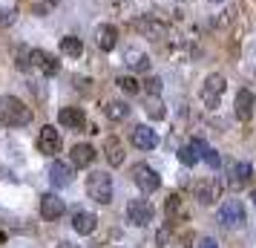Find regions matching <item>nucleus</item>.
Wrapping results in <instances>:
<instances>
[{
	"label": "nucleus",
	"mask_w": 256,
	"mask_h": 248,
	"mask_svg": "<svg viewBox=\"0 0 256 248\" xmlns=\"http://www.w3.org/2000/svg\"><path fill=\"white\" fill-rule=\"evenodd\" d=\"M0 121H3L6 127H24V124L32 121V110H29L20 98L3 95V98H0Z\"/></svg>",
	"instance_id": "obj_1"
},
{
	"label": "nucleus",
	"mask_w": 256,
	"mask_h": 248,
	"mask_svg": "<svg viewBox=\"0 0 256 248\" xmlns=\"http://www.w3.org/2000/svg\"><path fill=\"white\" fill-rule=\"evenodd\" d=\"M86 193L90 199H95L98 205H110L112 202V176L104 170H92L86 176Z\"/></svg>",
	"instance_id": "obj_2"
},
{
	"label": "nucleus",
	"mask_w": 256,
	"mask_h": 248,
	"mask_svg": "<svg viewBox=\"0 0 256 248\" xmlns=\"http://www.w3.org/2000/svg\"><path fill=\"white\" fill-rule=\"evenodd\" d=\"M219 222L228 225V228H244V225H248V211H244V205H242L239 199L222 202V208H219Z\"/></svg>",
	"instance_id": "obj_3"
},
{
	"label": "nucleus",
	"mask_w": 256,
	"mask_h": 248,
	"mask_svg": "<svg viewBox=\"0 0 256 248\" xmlns=\"http://www.w3.org/2000/svg\"><path fill=\"white\" fill-rule=\"evenodd\" d=\"M132 182L138 185L141 193H156V190L162 188V176H158L150 165H144V162L132 167Z\"/></svg>",
	"instance_id": "obj_4"
},
{
	"label": "nucleus",
	"mask_w": 256,
	"mask_h": 248,
	"mask_svg": "<svg viewBox=\"0 0 256 248\" xmlns=\"http://www.w3.org/2000/svg\"><path fill=\"white\" fill-rule=\"evenodd\" d=\"M127 219L136 228H144V225L152 222V205L147 199H132L127 205Z\"/></svg>",
	"instance_id": "obj_5"
},
{
	"label": "nucleus",
	"mask_w": 256,
	"mask_h": 248,
	"mask_svg": "<svg viewBox=\"0 0 256 248\" xmlns=\"http://www.w3.org/2000/svg\"><path fill=\"white\" fill-rule=\"evenodd\" d=\"M224 87H228L224 75H219V72L208 75V81H204V90H202V98H204V104H208V107H219V98H222V93H224Z\"/></svg>",
	"instance_id": "obj_6"
},
{
	"label": "nucleus",
	"mask_w": 256,
	"mask_h": 248,
	"mask_svg": "<svg viewBox=\"0 0 256 248\" xmlns=\"http://www.w3.org/2000/svg\"><path fill=\"white\" fill-rule=\"evenodd\" d=\"M64 213H66V205H64V199H60L58 193H44V196H40V216H44L46 222L60 219Z\"/></svg>",
	"instance_id": "obj_7"
},
{
	"label": "nucleus",
	"mask_w": 256,
	"mask_h": 248,
	"mask_svg": "<svg viewBox=\"0 0 256 248\" xmlns=\"http://www.w3.org/2000/svg\"><path fill=\"white\" fill-rule=\"evenodd\" d=\"M254 104H256L254 93H250V90H239V93H236V101H233L236 118H239V121H250V118H254Z\"/></svg>",
	"instance_id": "obj_8"
},
{
	"label": "nucleus",
	"mask_w": 256,
	"mask_h": 248,
	"mask_svg": "<svg viewBox=\"0 0 256 248\" xmlns=\"http://www.w3.org/2000/svg\"><path fill=\"white\" fill-rule=\"evenodd\" d=\"M58 121H60V127H66V130H84L86 127V116H84L81 107H64L58 113Z\"/></svg>",
	"instance_id": "obj_9"
},
{
	"label": "nucleus",
	"mask_w": 256,
	"mask_h": 248,
	"mask_svg": "<svg viewBox=\"0 0 256 248\" xmlns=\"http://www.w3.org/2000/svg\"><path fill=\"white\" fill-rule=\"evenodd\" d=\"M38 150L40 153H46V156H55V153H60V136H58V130L55 127H44L40 130V136H38Z\"/></svg>",
	"instance_id": "obj_10"
},
{
	"label": "nucleus",
	"mask_w": 256,
	"mask_h": 248,
	"mask_svg": "<svg viewBox=\"0 0 256 248\" xmlns=\"http://www.w3.org/2000/svg\"><path fill=\"white\" fill-rule=\"evenodd\" d=\"M132 144H136L138 150H152V147L158 144V136H156V130H152V127L138 124V127L132 130Z\"/></svg>",
	"instance_id": "obj_11"
},
{
	"label": "nucleus",
	"mask_w": 256,
	"mask_h": 248,
	"mask_svg": "<svg viewBox=\"0 0 256 248\" xmlns=\"http://www.w3.org/2000/svg\"><path fill=\"white\" fill-rule=\"evenodd\" d=\"M72 228H75L81 236L92 234L95 228H98V216L90 213V211H75V213H72Z\"/></svg>",
	"instance_id": "obj_12"
},
{
	"label": "nucleus",
	"mask_w": 256,
	"mask_h": 248,
	"mask_svg": "<svg viewBox=\"0 0 256 248\" xmlns=\"http://www.w3.org/2000/svg\"><path fill=\"white\" fill-rule=\"evenodd\" d=\"M95 44H98V49H104V52H112L116 44H118V29L112 24L98 26V32H95Z\"/></svg>",
	"instance_id": "obj_13"
},
{
	"label": "nucleus",
	"mask_w": 256,
	"mask_h": 248,
	"mask_svg": "<svg viewBox=\"0 0 256 248\" xmlns=\"http://www.w3.org/2000/svg\"><path fill=\"white\" fill-rule=\"evenodd\" d=\"M49 182L55 188H66L72 182V167L66 162H52V167H49Z\"/></svg>",
	"instance_id": "obj_14"
},
{
	"label": "nucleus",
	"mask_w": 256,
	"mask_h": 248,
	"mask_svg": "<svg viewBox=\"0 0 256 248\" xmlns=\"http://www.w3.org/2000/svg\"><path fill=\"white\" fill-rule=\"evenodd\" d=\"M196 199L202 202V205H213V202L219 199V185H216V179L198 182L196 185Z\"/></svg>",
	"instance_id": "obj_15"
},
{
	"label": "nucleus",
	"mask_w": 256,
	"mask_h": 248,
	"mask_svg": "<svg viewBox=\"0 0 256 248\" xmlns=\"http://www.w3.org/2000/svg\"><path fill=\"white\" fill-rule=\"evenodd\" d=\"M72 167H90L95 162V150H92V144H75L72 147Z\"/></svg>",
	"instance_id": "obj_16"
},
{
	"label": "nucleus",
	"mask_w": 256,
	"mask_h": 248,
	"mask_svg": "<svg viewBox=\"0 0 256 248\" xmlns=\"http://www.w3.org/2000/svg\"><path fill=\"white\" fill-rule=\"evenodd\" d=\"M138 29L144 32L147 38H152V41H158V38H164L167 35V26L162 24V21H156L152 15H147V18H141L138 21Z\"/></svg>",
	"instance_id": "obj_17"
},
{
	"label": "nucleus",
	"mask_w": 256,
	"mask_h": 248,
	"mask_svg": "<svg viewBox=\"0 0 256 248\" xmlns=\"http://www.w3.org/2000/svg\"><path fill=\"white\" fill-rule=\"evenodd\" d=\"M104 150H106V162L112 167H118L121 162H124V144H121V139H116V136H110L104 142Z\"/></svg>",
	"instance_id": "obj_18"
},
{
	"label": "nucleus",
	"mask_w": 256,
	"mask_h": 248,
	"mask_svg": "<svg viewBox=\"0 0 256 248\" xmlns=\"http://www.w3.org/2000/svg\"><path fill=\"white\" fill-rule=\"evenodd\" d=\"M104 113L112 118V121H124V118L130 116V104L127 101H110V104L104 107Z\"/></svg>",
	"instance_id": "obj_19"
},
{
	"label": "nucleus",
	"mask_w": 256,
	"mask_h": 248,
	"mask_svg": "<svg viewBox=\"0 0 256 248\" xmlns=\"http://www.w3.org/2000/svg\"><path fill=\"white\" fill-rule=\"evenodd\" d=\"M60 52H64V55H70V58H81L84 44L75 35H66L64 41H60Z\"/></svg>",
	"instance_id": "obj_20"
},
{
	"label": "nucleus",
	"mask_w": 256,
	"mask_h": 248,
	"mask_svg": "<svg viewBox=\"0 0 256 248\" xmlns=\"http://www.w3.org/2000/svg\"><path fill=\"white\" fill-rule=\"evenodd\" d=\"M250 173H254V167L248 165V162H236V165H233V179H230V185H244V182L250 179Z\"/></svg>",
	"instance_id": "obj_21"
},
{
	"label": "nucleus",
	"mask_w": 256,
	"mask_h": 248,
	"mask_svg": "<svg viewBox=\"0 0 256 248\" xmlns=\"http://www.w3.org/2000/svg\"><path fill=\"white\" fill-rule=\"evenodd\" d=\"M178 162H182L184 167H193V165L198 162V153H196V147H193V144H184V147L178 150Z\"/></svg>",
	"instance_id": "obj_22"
},
{
	"label": "nucleus",
	"mask_w": 256,
	"mask_h": 248,
	"mask_svg": "<svg viewBox=\"0 0 256 248\" xmlns=\"http://www.w3.org/2000/svg\"><path fill=\"white\" fill-rule=\"evenodd\" d=\"M118 87H121L124 93H130V95H136V93L141 90V84L136 81L132 75H121V78H118Z\"/></svg>",
	"instance_id": "obj_23"
},
{
	"label": "nucleus",
	"mask_w": 256,
	"mask_h": 248,
	"mask_svg": "<svg viewBox=\"0 0 256 248\" xmlns=\"http://www.w3.org/2000/svg\"><path fill=\"white\" fill-rule=\"evenodd\" d=\"M144 90L152 95V98H158L162 95V90H164V84H162V78H156V75H150L147 81H144Z\"/></svg>",
	"instance_id": "obj_24"
},
{
	"label": "nucleus",
	"mask_w": 256,
	"mask_h": 248,
	"mask_svg": "<svg viewBox=\"0 0 256 248\" xmlns=\"http://www.w3.org/2000/svg\"><path fill=\"white\" fill-rule=\"evenodd\" d=\"M58 70H60L58 58H55V55H49V52H46V61H44V67H40V72H44V75H58Z\"/></svg>",
	"instance_id": "obj_25"
},
{
	"label": "nucleus",
	"mask_w": 256,
	"mask_h": 248,
	"mask_svg": "<svg viewBox=\"0 0 256 248\" xmlns=\"http://www.w3.org/2000/svg\"><path fill=\"white\" fill-rule=\"evenodd\" d=\"M130 67L138 70V72H147L150 70V58L147 55H130Z\"/></svg>",
	"instance_id": "obj_26"
},
{
	"label": "nucleus",
	"mask_w": 256,
	"mask_h": 248,
	"mask_svg": "<svg viewBox=\"0 0 256 248\" xmlns=\"http://www.w3.org/2000/svg\"><path fill=\"white\" fill-rule=\"evenodd\" d=\"M202 159H204V162H208V165L213 167V170H216V167L222 165L219 153H216V150H213V147H204V150H202Z\"/></svg>",
	"instance_id": "obj_27"
},
{
	"label": "nucleus",
	"mask_w": 256,
	"mask_h": 248,
	"mask_svg": "<svg viewBox=\"0 0 256 248\" xmlns=\"http://www.w3.org/2000/svg\"><path fill=\"white\" fill-rule=\"evenodd\" d=\"M147 116H150V118H164V104L158 101V98L147 104Z\"/></svg>",
	"instance_id": "obj_28"
},
{
	"label": "nucleus",
	"mask_w": 256,
	"mask_h": 248,
	"mask_svg": "<svg viewBox=\"0 0 256 248\" xmlns=\"http://www.w3.org/2000/svg\"><path fill=\"white\" fill-rule=\"evenodd\" d=\"M178 205H182V196H178V193H173V196L167 199V205H164V208H167V216H173V213L178 211Z\"/></svg>",
	"instance_id": "obj_29"
},
{
	"label": "nucleus",
	"mask_w": 256,
	"mask_h": 248,
	"mask_svg": "<svg viewBox=\"0 0 256 248\" xmlns=\"http://www.w3.org/2000/svg\"><path fill=\"white\" fill-rule=\"evenodd\" d=\"M196 248H219V242H216L213 236H202V239H198V245H196Z\"/></svg>",
	"instance_id": "obj_30"
},
{
	"label": "nucleus",
	"mask_w": 256,
	"mask_h": 248,
	"mask_svg": "<svg viewBox=\"0 0 256 248\" xmlns=\"http://www.w3.org/2000/svg\"><path fill=\"white\" fill-rule=\"evenodd\" d=\"M60 248H75V245H70V242H60Z\"/></svg>",
	"instance_id": "obj_31"
},
{
	"label": "nucleus",
	"mask_w": 256,
	"mask_h": 248,
	"mask_svg": "<svg viewBox=\"0 0 256 248\" xmlns=\"http://www.w3.org/2000/svg\"><path fill=\"white\" fill-rule=\"evenodd\" d=\"M250 199H254V205H256V190H254V193H250Z\"/></svg>",
	"instance_id": "obj_32"
},
{
	"label": "nucleus",
	"mask_w": 256,
	"mask_h": 248,
	"mask_svg": "<svg viewBox=\"0 0 256 248\" xmlns=\"http://www.w3.org/2000/svg\"><path fill=\"white\" fill-rule=\"evenodd\" d=\"M49 3H58V0H49Z\"/></svg>",
	"instance_id": "obj_33"
}]
</instances>
